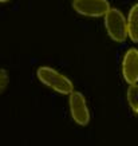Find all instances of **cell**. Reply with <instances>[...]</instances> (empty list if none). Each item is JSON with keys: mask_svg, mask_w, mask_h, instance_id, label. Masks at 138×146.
Masks as SVG:
<instances>
[{"mask_svg": "<svg viewBox=\"0 0 138 146\" xmlns=\"http://www.w3.org/2000/svg\"><path fill=\"white\" fill-rule=\"evenodd\" d=\"M36 76L44 86L62 95H68L71 91H74V84L71 80L51 67H39L36 70Z\"/></svg>", "mask_w": 138, "mask_h": 146, "instance_id": "obj_1", "label": "cell"}, {"mask_svg": "<svg viewBox=\"0 0 138 146\" xmlns=\"http://www.w3.org/2000/svg\"><path fill=\"white\" fill-rule=\"evenodd\" d=\"M105 28L109 36L117 43H123L127 38L126 18L118 8H110L105 13Z\"/></svg>", "mask_w": 138, "mask_h": 146, "instance_id": "obj_2", "label": "cell"}, {"mask_svg": "<svg viewBox=\"0 0 138 146\" xmlns=\"http://www.w3.org/2000/svg\"><path fill=\"white\" fill-rule=\"evenodd\" d=\"M68 106H70V113L71 118L76 125L79 126H86L90 122V110L87 106L85 95L79 91H71L68 94Z\"/></svg>", "mask_w": 138, "mask_h": 146, "instance_id": "obj_3", "label": "cell"}, {"mask_svg": "<svg viewBox=\"0 0 138 146\" xmlns=\"http://www.w3.org/2000/svg\"><path fill=\"white\" fill-rule=\"evenodd\" d=\"M72 8L87 18H101L111 7L109 0H72Z\"/></svg>", "mask_w": 138, "mask_h": 146, "instance_id": "obj_4", "label": "cell"}, {"mask_svg": "<svg viewBox=\"0 0 138 146\" xmlns=\"http://www.w3.org/2000/svg\"><path fill=\"white\" fill-rule=\"evenodd\" d=\"M138 51L129 48L122 59V76L127 84H135L138 80Z\"/></svg>", "mask_w": 138, "mask_h": 146, "instance_id": "obj_5", "label": "cell"}, {"mask_svg": "<svg viewBox=\"0 0 138 146\" xmlns=\"http://www.w3.org/2000/svg\"><path fill=\"white\" fill-rule=\"evenodd\" d=\"M126 32L127 38L133 43L138 42V4H134L127 15V22H126Z\"/></svg>", "mask_w": 138, "mask_h": 146, "instance_id": "obj_6", "label": "cell"}, {"mask_svg": "<svg viewBox=\"0 0 138 146\" xmlns=\"http://www.w3.org/2000/svg\"><path fill=\"white\" fill-rule=\"evenodd\" d=\"M126 101L129 103L130 109L133 110L134 114L138 113V86L135 84H129L126 90Z\"/></svg>", "mask_w": 138, "mask_h": 146, "instance_id": "obj_7", "label": "cell"}, {"mask_svg": "<svg viewBox=\"0 0 138 146\" xmlns=\"http://www.w3.org/2000/svg\"><path fill=\"white\" fill-rule=\"evenodd\" d=\"M8 72L4 68H0V94H3L8 86Z\"/></svg>", "mask_w": 138, "mask_h": 146, "instance_id": "obj_8", "label": "cell"}, {"mask_svg": "<svg viewBox=\"0 0 138 146\" xmlns=\"http://www.w3.org/2000/svg\"><path fill=\"white\" fill-rule=\"evenodd\" d=\"M7 1H9V0H0V3H7Z\"/></svg>", "mask_w": 138, "mask_h": 146, "instance_id": "obj_9", "label": "cell"}]
</instances>
